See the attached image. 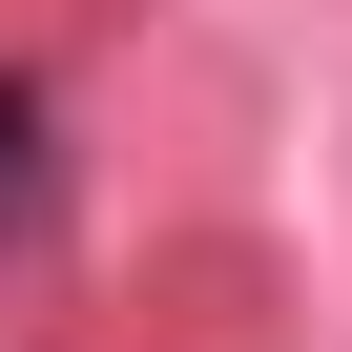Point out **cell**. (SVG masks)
I'll list each match as a JSON object with an SVG mask.
<instances>
[{
  "mask_svg": "<svg viewBox=\"0 0 352 352\" xmlns=\"http://www.w3.org/2000/svg\"><path fill=\"white\" fill-rule=\"evenodd\" d=\"M21 145H42V124H21V104H0V208H21Z\"/></svg>",
  "mask_w": 352,
  "mask_h": 352,
  "instance_id": "6da1fadb",
  "label": "cell"
}]
</instances>
